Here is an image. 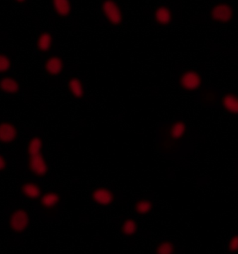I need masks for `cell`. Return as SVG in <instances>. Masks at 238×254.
I'll list each match as a JSON object with an SVG mask.
<instances>
[{"label":"cell","instance_id":"cell-5","mask_svg":"<svg viewBox=\"0 0 238 254\" xmlns=\"http://www.w3.org/2000/svg\"><path fill=\"white\" fill-rule=\"evenodd\" d=\"M212 21L220 24H227L232 21L234 17V9L227 2H219L214 5L210 11Z\"/></svg>","mask_w":238,"mask_h":254},{"label":"cell","instance_id":"cell-4","mask_svg":"<svg viewBox=\"0 0 238 254\" xmlns=\"http://www.w3.org/2000/svg\"><path fill=\"white\" fill-rule=\"evenodd\" d=\"M30 225V216L28 211L23 208L13 210L8 218V226L13 233H20L27 231Z\"/></svg>","mask_w":238,"mask_h":254},{"label":"cell","instance_id":"cell-13","mask_svg":"<svg viewBox=\"0 0 238 254\" xmlns=\"http://www.w3.org/2000/svg\"><path fill=\"white\" fill-rule=\"evenodd\" d=\"M67 85L70 93L72 97L75 98V99L80 100L85 97V86H84L81 79L79 78L78 77H71L68 80Z\"/></svg>","mask_w":238,"mask_h":254},{"label":"cell","instance_id":"cell-12","mask_svg":"<svg viewBox=\"0 0 238 254\" xmlns=\"http://www.w3.org/2000/svg\"><path fill=\"white\" fill-rule=\"evenodd\" d=\"M52 6L54 13L61 18H67L71 15V0H52Z\"/></svg>","mask_w":238,"mask_h":254},{"label":"cell","instance_id":"cell-22","mask_svg":"<svg viewBox=\"0 0 238 254\" xmlns=\"http://www.w3.org/2000/svg\"><path fill=\"white\" fill-rule=\"evenodd\" d=\"M228 250L231 254L238 253V234L231 237L228 244Z\"/></svg>","mask_w":238,"mask_h":254},{"label":"cell","instance_id":"cell-24","mask_svg":"<svg viewBox=\"0 0 238 254\" xmlns=\"http://www.w3.org/2000/svg\"><path fill=\"white\" fill-rule=\"evenodd\" d=\"M16 2L20 3V4H21V3L25 2L26 0H15Z\"/></svg>","mask_w":238,"mask_h":254},{"label":"cell","instance_id":"cell-3","mask_svg":"<svg viewBox=\"0 0 238 254\" xmlns=\"http://www.w3.org/2000/svg\"><path fill=\"white\" fill-rule=\"evenodd\" d=\"M100 11L104 19L112 26H119L122 24L123 11L114 0H102Z\"/></svg>","mask_w":238,"mask_h":254},{"label":"cell","instance_id":"cell-21","mask_svg":"<svg viewBox=\"0 0 238 254\" xmlns=\"http://www.w3.org/2000/svg\"><path fill=\"white\" fill-rule=\"evenodd\" d=\"M11 66V59L6 55L0 54V73H4L9 71Z\"/></svg>","mask_w":238,"mask_h":254},{"label":"cell","instance_id":"cell-8","mask_svg":"<svg viewBox=\"0 0 238 254\" xmlns=\"http://www.w3.org/2000/svg\"><path fill=\"white\" fill-rule=\"evenodd\" d=\"M92 198L94 202L101 206L112 205L116 201L115 193L107 187H95L92 192Z\"/></svg>","mask_w":238,"mask_h":254},{"label":"cell","instance_id":"cell-7","mask_svg":"<svg viewBox=\"0 0 238 254\" xmlns=\"http://www.w3.org/2000/svg\"><path fill=\"white\" fill-rule=\"evenodd\" d=\"M61 197L58 192L51 190L41 195L39 202L43 210L48 213H54L59 209Z\"/></svg>","mask_w":238,"mask_h":254},{"label":"cell","instance_id":"cell-20","mask_svg":"<svg viewBox=\"0 0 238 254\" xmlns=\"http://www.w3.org/2000/svg\"><path fill=\"white\" fill-rule=\"evenodd\" d=\"M176 247L169 241H164L159 244L155 250V253L157 254H175Z\"/></svg>","mask_w":238,"mask_h":254},{"label":"cell","instance_id":"cell-19","mask_svg":"<svg viewBox=\"0 0 238 254\" xmlns=\"http://www.w3.org/2000/svg\"><path fill=\"white\" fill-rule=\"evenodd\" d=\"M120 232L123 236L128 237L135 236L138 232V224L135 219H125L120 226Z\"/></svg>","mask_w":238,"mask_h":254},{"label":"cell","instance_id":"cell-14","mask_svg":"<svg viewBox=\"0 0 238 254\" xmlns=\"http://www.w3.org/2000/svg\"><path fill=\"white\" fill-rule=\"evenodd\" d=\"M21 192L25 198L31 200H38L42 195V189L39 184L27 182L22 185Z\"/></svg>","mask_w":238,"mask_h":254},{"label":"cell","instance_id":"cell-17","mask_svg":"<svg viewBox=\"0 0 238 254\" xmlns=\"http://www.w3.org/2000/svg\"><path fill=\"white\" fill-rule=\"evenodd\" d=\"M222 104L228 113L238 115V96L236 94H224L222 97Z\"/></svg>","mask_w":238,"mask_h":254},{"label":"cell","instance_id":"cell-6","mask_svg":"<svg viewBox=\"0 0 238 254\" xmlns=\"http://www.w3.org/2000/svg\"><path fill=\"white\" fill-rule=\"evenodd\" d=\"M179 84L182 90L194 92L201 87L202 78L200 73L195 70H186L180 75Z\"/></svg>","mask_w":238,"mask_h":254},{"label":"cell","instance_id":"cell-16","mask_svg":"<svg viewBox=\"0 0 238 254\" xmlns=\"http://www.w3.org/2000/svg\"><path fill=\"white\" fill-rule=\"evenodd\" d=\"M54 39L52 34L48 32H41L37 38V49L40 53H47L52 49Z\"/></svg>","mask_w":238,"mask_h":254},{"label":"cell","instance_id":"cell-18","mask_svg":"<svg viewBox=\"0 0 238 254\" xmlns=\"http://www.w3.org/2000/svg\"><path fill=\"white\" fill-rule=\"evenodd\" d=\"M154 204L153 200L149 198L139 199L135 202L134 211L140 216H146L153 211Z\"/></svg>","mask_w":238,"mask_h":254},{"label":"cell","instance_id":"cell-1","mask_svg":"<svg viewBox=\"0 0 238 254\" xmlns=\"http://www.w3.org/2000/svg\"><path fill=\"white\" fill-rule=\"evenodd\" d=\"M44 142L39 136L32 137L27 145L29 171L34 176L45 177L49 171L47 161L43 154Z\"/></svg>","mask_w":238,"mask_h":254},{"label":"cell","instance_id":"cell-9","mask_svg":"<svg viewBox=\"0 0 238 254\" xmlns=\"http://www.w3.org/2000/svg\"><path fill=\"white\" fill-rule=\"evenodd\" d=\"M64 61L58 56L49 57L44 63V70L48 75L50 76H59L64 70Z\"/></svg>","mask_w":238,"mask_h":254},{"label":"cell","instance_id":"cell-23","mask_svg":"<svg viewBox=\"0 0 238 254\" xmlns=\"http://www.w3.org/2000/svg\"><path fill=\"white\" fill-rule=\"evenodd\" d=\"M6 167H7V161L4 156L0 154V172L4 171Z\"/></svg>","mask_w":238,"mask_h":254},{"label":"cell","instance_id":"cell-11","mask_svg":"<svg viewBox=\"0 0 238 254\" xmlns=\"http://www.w3.org/2000/svg\"><path fill=\"white\" fill-rule=\"evenodd\" d=\"M154 20L161 27H167L173 21V13L167 6H160L154 12Z\"/></svg>","mask_w":238,"mask_h":254},{"label":"cell","instance_id":"cell-10","mask_svg":"<svg viewBox=\"0 0 238 254\" xmlns=\"http://www.w3.org/2000/svg\"><path fill=\"white\" fill-rule=\"evenodd\" d=\"M18 137V128L13 124L8 122L0 123V142L11 143Z\"/></svg>","mask_w":238,"mask_h":254},{"label":"cell","instance_id":"cell-2","mask_svg":"<svg viewBox=\"0 0 238 254\" xmlns=\"http://www.w3.org/2000/svg\"><path fill=\"white\" fill-rule=\"evenodd\" d=\"M187 131L188 127L182 120H176L166 127L161 134V150L166 153L174 152L186 137Z\"/></svg>","mask_w":238,"mask_h":254},{"label":"cell","instance_id":"cell-15","mask_svg":"<svg viewBox=\"0 0 238 254\" xmlns=\"http://www.w3.org/2000/svg\"><path fill=\"white\" fill-rule=\"evenodd\" d=\"M20 84L16 79L12 77L5 76L0 79V90L6 94H18L20 91Z\"/></svg>","mask_w":238,"mask_h":254}]
</instances>
